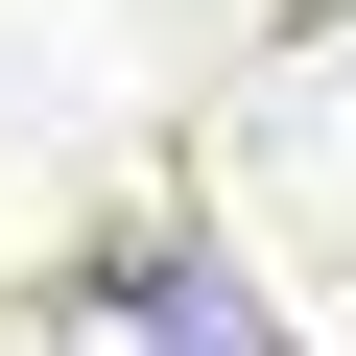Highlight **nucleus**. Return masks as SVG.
I'll use <instances>...</instances> for the list:
<instances>
[{
    "label": "nucleus",
    "mask_w": 356,
    "mask_h": 356,
    "mask_svg": "<svg viewBox=\"0 0 356 356\" xmlns=\"http://www.w3.org/2000/svg\"><path fill=\"white\" fill-rule=\"evenodd\" d=\"M119 309H143V332H166V356H285V332H261V309H238V285H214V261H119Z\"/></svg>",
    "instance_id": "nucleus-1"
}]
</instances>
